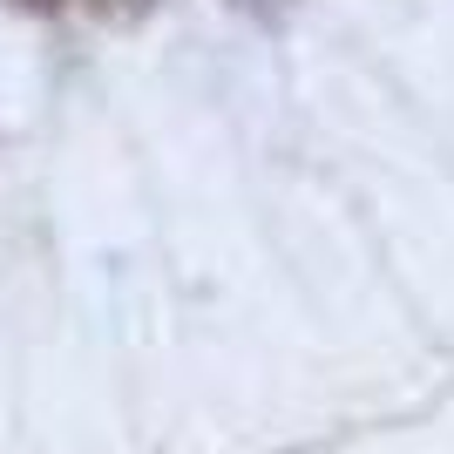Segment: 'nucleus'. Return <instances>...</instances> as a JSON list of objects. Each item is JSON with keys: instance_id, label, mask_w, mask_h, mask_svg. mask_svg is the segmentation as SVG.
<instances>
[{"instance_id": "f257e3e1", "label": "nucleus", "mask_w": 454, "mask_h": 454, "mask_svg": "<svg viewBox=\"0 0 454 454\" xmlns=\"http://www.w3.org/2000/svg\"><path fill=\"white\" fill-rule=\"evenodd\" d=\"M245 20H258V27H278L285 14H292V0H231Z\"/></svg>"}, {"instance_id": "7ed1b4c3", "label": "nucleus", "mask_w": 454, "mask_h": 454, "mask_svg": "<svg viewBox=\"0 0 454 454\" xmlns=\"http://www.w3.org/2000/svg\"><path fill=\"white\" fill-rule=\"evenodd\" d=\"M27 7H61V0H27Z\"/></svg>"}, {"instance_id": "f03ea898", "label": "nucleus", "mask_w": 454, "mask_h": 454, "mask_svg": "<svg viewBox=\"0 0 454 454\" xmlns=\"http://www.w3.org/2000/svg\"><path fill=\"white\" fill-rule=\"evenodd\" d=\"M89 7H95L102 20H143V14L156 7V0H89Z\"/></svg>"}]
</instances>
